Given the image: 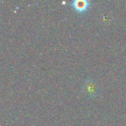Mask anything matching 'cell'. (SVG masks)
<instances>
[{"label":"cell","instance_id":"1","mask_svg":"<svg viewBox=\"0 0 126 126\" xmlns=\"http://www.w3.org/2000/svg\"><path fill=\"white\" fill-rule=\"evenodd\" d=\"M82 89H83V92L88 96H90V97H95V96H97V94L99 93V87H98V85L92 78H88V79L85 80Z\"/></svg>","mask_w":126,"mask_h":126},{"label":"cell","instance_id":"2","mask_svg":"<svg viewBox=\"0 0 126 126\" xmlns=\"http://www.w3.org/2000/svg\"><path fill=\"white\" fill-rule=\"evenodd\" d=\"M91 2L89 0H74L72 2L73 9L78 13H85L90 9Z\"/></svg>","mask_w":126,"mask_h":126}]
</instances>
